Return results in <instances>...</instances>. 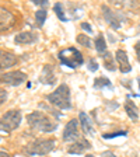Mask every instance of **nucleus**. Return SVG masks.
<instances>
[{"mask_svg":"<svg viewBox=\"0 0 140 157\" xmlns=\"http://www.w3.org/2000/svg\"><path fill=\"white\" fill-rule=\"evenodd\" d=\"M55 139H35L25 147V153L29 156H44L55 149Z\"/></svg>","mask_w":140,"mask_h":157,"instance_id":"4","label":"nucleus"},{"mask_svg":"<svg viewBox=\"0 0 140 157\" xmlns=\"http://www.w3.org/2000/svg\"><path fill=\"white\" fill-rule=\"evenodd\" d=\"M46 16H48L46 10H42V9H39L35 13V20H36V23H38L39 27L44 25V23H45V20H46Z\"/></svg>","mask_w":140,"mask_h":157,"instance_id":"20","label":"nucleus"},{"mask_svg":"<svg viewBox=\"0 0 140 157\" xmlns=\"http://www.w3.org/2000/svg\"><path fill=\"white\" fill-rule=\"evenodd\" d=\"M91 149V143L87 140V139H78L76 140L72 146L67 149V151L70 154H83L84 151L90 150Z\"/></svg>","mask_w":140,"mask_h":157,"instance_id":"11","label":"nucleus"},{"mask_svg":"<svg viewBox=\"0 0 140 157\" xmlns=\"http://www.w3.org/2000/svg\"><path fill=\"white\" fill-rule=\"evenodd\" d=\"M63 140L65 142L78 140V122L76 119H72V121L67 122L65 131H63Z\"/></svg>","mask_w":140,"mask_h":157,"instance_id":"8","label":"nucleus"},{"mask_svg":"<svg viewBox=\"0 0 140 157\" xmlns=\"http://www.w3.org/2000/svg\"><path fill=\"white\" fill-rule=\"evenodd\" d=\"M6 98H7V94H6V91H4V90H2V98H0V102L3 104V102L6 101Z\"/></svg>","mask_w":140,"mask_h":157,"instance_id":"28","label":"nucleus"},{"mask_svg":"<svg viewBox=\"0 0 140 157\" xmlns=\"http://www.w3.org/2000/svg\"><path fill=\"white\" fill-rule=\"evenodd\" d=\"M77 42L80 44V45H83V46H87V48H91V46H93L91 39L88 38L87 35H84V34H80V35H77Z\"/></svg>","mask_w":140,"mask_h":157,"instance_id":"22","label":"nucleus"},{"mask_svg":"<svg viewBox=\"0 0 140 157\" xmlns=\"http://www.w3.org/2000/svg\"><path fill=\"white\" fill-rule=\"evenodd\" d=\"M53 10H55V13L56 16H58L59 20H62V21H67V17L65 16V11H63V6L60 3H56L55 6H53Z\"/></svg>","mask_w":140,"mask_h":157,"instance_id":"21","label":"nucleus"},{"mask_svg":"<svg viewBox=\"0 0 140 157\" xmlns=\"http://www.w3.org/2000/svg\"><path fill=\"white\" fill-rule=\"evenodd\" d=\"M115 59H116L119 70L122 73H129L132 70V66L129 63V58H127L126 52H125L123 49H118L116 52H115Z\"/></svg>","mask_w":140,"mask_h":157,"instance_id":"10","label":"nucleus"},{"mask_svg":"<svg viewBox=\"0 0 140 157\" xmlns=\"http://www.w3.org/2000/svg\"><path fill=\"white\" fill-rule=\"evenodd\" d=\"M78 119H80V124H81V128L84 133H88V135H94L95 131H94V126H93V122L90 121V118L85 112H80L78 114Z\"/></svg>","mask_w":140,"mask_h":157,"instance_id":"14","label":"nucleus"},{"mask_svg":"<svg viewBox=\"0 0 140 157\" xmlns=\"http://www.w3.org/2000/svg\"><path fill=\"white\" fill-rule=\"evenodd\" d=\"M137 83H139V88H140V78H139V80H137Z\"/></svg>","mask_w":140,"mask_h":157,"instance_id":"31","label":"nucleus"},{"mask_svg":"<svg viewBox=\"0 0 140 157\" xmlns=\"http://www.w3.org/2000/svg\"><path fill=\"white\" fill-rule=\"evenodd\" d=\"M125 109H126L127 117L131 118L132 121H137L139 119V108L136 107V104L132 100H127L125 102Z\"/></svg>","mask_w":140,"mask_h":157,"instance_id":"16","label":"nucleus"},{"mask_svg":"<svg viewBox=\"0 0 140 157\" xmlns=\"http://www.w3.org/2000/svg\"><path fill=\"white\" fill-rule=\"evenodd\" d=\"M20 122H21V112L17 109H10L2 115V129L6 132L17 129Z\"/></svg>","mask_w":140,"mask_h":157,"instance_id":"5","label":"nucleus"},{"mask_svg":"<svg viewBox=\"0 0 140 157\" xmlns=\"http://www.w3.org/2000/svg\"><path fill=\"white\" fill-rule=\"evenodd\" d=\"M88 69L91 70V72H95V70H98V63L95 59H90L88 60Z\"/></svg>","mask_w":140,"mask_h":157,"instance_id":"24","label":"nucleus"},{"mask_svg":"<svg viewBox=\"0 0 140 157\" xmlns=\"http://www.w3.org/2000/svg\"><path fill=\"white\" fill-rule=\"evenodd\" d=\"M81 28L84 29L85 33H88V34H91V33H93V28L90 27V24H88V23H83V24H81Z\"/></svg>","mask_w":140,"mask_h":157,"instance_id":"26","label":"nucleus"},{"mask_svg":"<svg viewBox=\"0 0 140 157\" xmlns=\"http://www.w3.org/2000/svg\"><path fill=\"white\" fill-rule=\"evenodd\" d=\"M85 157H94V156H93V154H87V156H85Z\"/></svg>","mask_w":140,"mask_h":157,"instance_id":"30","label":"nucleus"},{"mask_svg":"<svg viewBox=\"0 0 140 157\" xmlns=\"http://www.w3.org/2000/svg\"><path fill=\"white\" fill-rule=\"evenodd\" d=\"M58 58L60 60V63L70 69H77L78 66L83 65V55L80 53V51L73 46L70 48H66V49H62L60 52L58 53Z\"/></svg>","mask_w":140,"mask_h":157,"instance_id":"3","label":"nucleus"},{"mask_svg":"<svg viewBox=\"0 0 140 157\" xmlns=\"http://www.w3.org/2000/svg\"><path fill=\"white\" fill-rule=\"evenodd\" d=\"M55 72H53V66L45 65L42 69V73L39 76V82L44 84H53L55 83Z\"/></svg>","mask_w":140,"mask_h":157,"instance_id":"12","label":"nucleus"},{"mask_svg":"<svg viewBox=\"0 0 140 157\" xmlns=\"http://www.w3.org/2000/svg\"><path fill=\"white\" fill-rule=\"evenodd\" d=\"M0 157H10V156H9V154H7L4 150H2V153H0Z\"/></svg>","mask_w":140,"mask_h":157,"instance_id":"29","label":"nucleus"},{"mask_svg":"<svg viewBox=\"0 0 140 157\" xmlns=\"http://www.w3.org/2000/svg\"><path fill=\"white\" fill-rule=\"evenodd\" d=\"M27 122L32 129L39 132H44V133H49V132H53L58 128V125L55 122H52V119L48 117L44 112H31V114L27 117Z\"/></svg>","mask_w":140,"mask_h":157,"instance_id":"1","label":"nucleus"},{"mask_svg":"<svg viewBox=\"0 0 140 157\" xmlns=\"http://www.w3.org/2000/svg\"><path fill=\"white\" fill-rule=\"evenodd\" d=\"M104 66L105 69H108L109 72H114L115 70V63H114V58L109 52H107L104 55Z\"/></svg>","mask_w":140,"mask_h":157,"instance_id":"18","label":"nucleus"},{"mask_svg":"<svg viewBox=\"0 0 140 157\" xmlns=\"http://www.w3.org/2000/svg\"><path fill=\"white\" fill-rule=\"evenodd\" d=\"M101 157H116L112 151H104V153L101 154Z\"/></svg>","mask_w":140,"mask_h":157,"instance_id":"27","label":"nucleus"},{"mask_svg":"<svg viewBox=\"0 0 140 157\" xmlns=\"http://www.w3.org/2000/svg\"><path fill=\"white\" fill-rule=\"evenodd\" d=\"M127 135V132L126 131H122V132H115V133H105L104 136V139H112V137H116V136H126Z\"/></svg>","mask_w":140,"mask_h":157,"instance_id":"23","label":"nucleus"},{"mask_svg":"<svg viewBox=\"0 0 140 157\" xmlns=\"http://www.w3.org/2000/svg\"><path fill=\"white\" fill-rule=\"evenodd\" d=\"M36 41V35L34 33H21L14 38V42L24 45V44H34Z\"/></svg>","mask_w":140,"mask_h":157,"instance_id":"15","label":"nucleus"},{"mask_svg":"<svg viewBox=\"0 0 140 157\" xmlns=\"http://www.w3.org/2000/svg\"><path fill=\"white\" fill-rule=\"evenodd\" d=\"M134 52H136V56H137V62L140 63V41L136 42V45H134Z\"/></svg>","mask_w":140,"mask_h":157,"instance_id":"25","label":"nucleus"},{"mask_svg":"<svg viewBox=\"0 0 140 157\" xmlns=\"http://www.w3.org/2000/svg\"><path fill=\"white\" fill-rule=\"evenodd\" d=\"M14 65H17V58L10 52H2V58H0V67L3 69H10Z\"/></svg>","mask_w":140,"mask_h":157,"instance_id":"13","label":"nucleus"},{"mask_svg":"<svg viewBox=\"0 0 140 157\" xmlns=\"http://www.w3.org/2000/svg\"><path fill=\"white\" fill-rule=\"evenodd\" d=\"M101 10H102V16H104V18L107 20V23L109 24L112 28H114V29H119V28H121L122 23L125 21V17L122 16L121 13L115 11L114 9H111V7L107 6V4H102Z\"/></svg>","mask_w":140,"mask_h":157,"instance_id":"6","label":"nucleus"},{"mask_svg":"<svg viewBox=\"0 0 140 157\" xmlns=\"http://www.w3.org/2000/svg\"><path fill=\"white\" fill-rule=\"evenodd\" d=\"M27 80V75L20 70H13V72H7L2 75V83L3 84H9V86H20L23 84Z\"/></svg>","mask_w":140,"mask_h":157,"instance_id":"7","label":"nucleus"},{"mask_svg":"<svg viewBox=\"0 0 140 157\" xmlns=\"http://www.w3.org/2000/svg\"><path fill=\"white\" fill-rule=\"evenodd\" d=\"M94 88H97V90H100V88H104V87H109L111 88L112 87V84H111V82L108 80V78H105V77H98V78H95V82H94Z\"/></svg>","mask_w":140,"mask_h":157,"instance_id":"17","label":"nucleus"},{"mask_svg":"<svg viewBox=\"0 0 140 157\" xmlns=\"http://www.w3.org/2000/svg\"><path fill=\"white\" fill-rule=\"evenodd\" d=\"M2 14H0V29H2V33L10 29L11 27L16 24V17H14L13 13H10L9 10H6L4 7L0 9Z\"/></svg>","mask_w":140,"mask_h":157,"instance_id":"9","label":"nucleus"},{"mask_svg":"<svg viewBox=\"0 0 140 157\" xmlns=\"http://www.w3.org/2000/svg\"><path fill=\"white\" fill-rule=\"evenodd\" d=\"M46 100L52 105L60 108V109H70L72 108L70 88H69L67 84H60L53 93L46 95Z\"/></svg>","mask_w":140,"mask_h":157,"instance_id":"2","label":"nucleus"},{"mask_svg":"<svg viewBox=\"0 0 140 157\" xmlns=\"http://www.w3.org/2000/svg\"><path fill=\"white\" fill-rule=\"evenodd\" d=\"M95 49L98 52H104L107 51V42L104 39V35H98L97 39H95Z\"/></svg>","mask_w":140,"mask_h":157,"instance_id":"19","label":"nucleus"}]
</instances>
